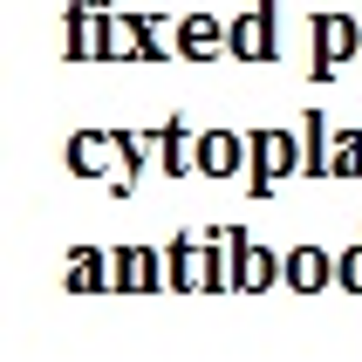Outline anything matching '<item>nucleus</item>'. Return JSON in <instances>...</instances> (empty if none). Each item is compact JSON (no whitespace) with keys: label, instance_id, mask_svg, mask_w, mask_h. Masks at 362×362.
Segmentation results:
<instances>
[{"label":"nucleus","instance_id":"f03ea898","mask_svg":"<svg viewBox=\"0 0 362 362\" xmlns=\"http://www.w3.org/2000/svg\"><path fill=\"white\" fill-rule=\"evenodd\" d=\"M315 35H322V62H335L349 48V35H356V28H349V21H315Z\"/></svg>","mask_w":362,"mask_h":362},{"label":"nucleus","instance_id":"20e7f679","mask_svg":"<svg viewBox=\"0 0 362 362\" xmlns=\"http://www.w3.org/2000/svg\"><path fill=\"white\" fill-rule=\"evenodd\" d=\"M287 281H294V287H322V253H308V246H301L294 267H287Z\"/></svg>","mask_w":362,"mask_h":362},{"label":"nucleus","instance_id":"7ed1b4c3","mask_svg":"<svg viewBox=\"0 0 362 362\" xmlns=\"http://www.w3.org/2000/svg\"><path fill=\"white\" fill-rule=\"evenodd\" d=\"M240 158V137H205V171H233Z\"/></svg>","mask_w":362,"mask_h":362},{"label":"nucleus","instance_id":"f257e3e1","mask_svg":"<svg viewBox=\"0 0 362 362\" xmlns=\"http://www.w3.org/2000/svg\"><path fill=\"white\" fill-rule=\"evenodd\" d=\"M260 144V185L267 178H281V171H294V151H287V137H274V130H267V137H253Z\"/></svg>","mask_w":362,"mask_h":362},{"label":"nucleus","instance_id":"39448f33","mask_svg":"<svg viewBox=\"0 0 362 362\" xmlns=\"http://www.w3.org/2000/svg\"><path fill=\"white\" fill-rule=\"evenodd\" d=\"M185 48H192V55H212V48H219V41H212V21H192V28H185Z\"/></svg>","mask_w":362,"mask_h":362},{"label":"nucleus","instance_id":"0eeeda50","mask_svg":"<svg viewBox=\"0 0 362 362\" xmlns=\"http://www.w3.org/2000/svg\"><path fill=\"white\" fill-rule=\"evenodd\" d=\"M342 281H349V287H362V253H356V260L342 267Z\"/></svg>","mask_w":362,"mask_h":362},{"label":"nucleus","instance_id":"423d86ee","mask_svg":"<svg viewBox=\"0 0 362 362\" xmlns=\"http://www.w3.org/2000/svg\"><path fill=\"white\" fill-rule=\"evenodd\" d=\"M240 55H267V41H260V21H240Z\"/></svg>","mask_w":362,"mask_h":362}]
</instances>
